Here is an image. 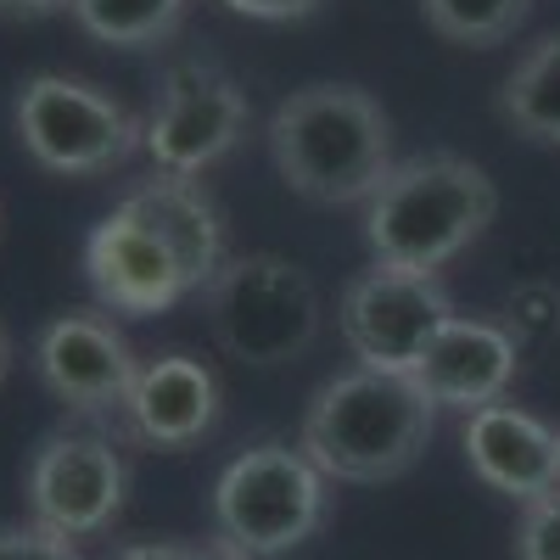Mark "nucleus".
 I'll list each match as a JSON object with an SVG mask.
<instances>
[{
    "mask_svg": "<svg viewBox=\"0 0 560 560\" xmlns=\"http://www.w3.org/2000/svg\"><path fill=\"white\" fill-rule=\"evenodd\" d=\"M12 376V337H7V325H0V387H7Z\"/></svg>",
    "mask_w": 560,
    "mask_h": 560,
    "instance_id": "b1692460",
    "label": "nucleus"
},
{
    "mask_svg": "<svg viewBox=\"0 0 560 560\" xmlns=\"http://www.w3.org/2000/svg\"><path fill=\"white\" fill-rule=\"evenodd\" d=\"M68 0H0V18H51Z\"/></svg>",
    "mask_w": 560,
    "mask_h": 560,
    "instance_id": "5701e85b",
    "label": "nucleus"
},
{
    "mask_svg": "<svg viewBox=\"0 0 560 560\" xmlns=\"http://www.w3.org/2000/svg\"><path fill=\"white\" fill-rule=\"evenodd\" d=\"M34 376L73 415H113L129 404L140 359L107 314L73 308L34 337Z\"/></svg>",
    "mask_w": 560,
    "mask_h": 560,
    "instance_id": "9d476101",
    "label": "nucleus"
},
{
    "mask_svg": "<svg viewBox=\"0 0 560 560\" xmlns=\"http://www.w3.org/2000/svg\"><path fill=\"white\" fill-rule=\"evenodd\" d=\"M269 163L314 208L370 202L393 174V124L359 84H303L269 113Z\"/></svg>",
    "mask_w": 560,
    "mask_h": 560,
    "instance_id": "f257e3e1",
    "label": "nucleus"
},
{
    "mask_svg": "<svg viewBox=\"0 0 560 560\" xmlns=\"http://www.w3.org/2000/svg\"><path fill=\"white\" fill-rule=\"evenodd\" d=\"M465 465L504 499L533 504L560 488V432H549L538 415L516 404H488L477 415H465L459 427Z\"/></svg>",
    "mask_w": 560,
    "mask_h": 560,
    "instance_id": "ddd939ff",
    "label": "nucleus"
},
{
    "mask_svg": "<svg viewBox=\"0 0 560 560\" xmlns=\"http://www.w3.org/2000/svg\"><path fill=\"white\" fill-rule=\"evenodd\" d=\"M202 314L213 342L253 370L292 364L319 342L325 303L314 275L280 253H236L202 287Z\"/></svg>",
    "mask_w": 560,
    "mask_h": 560,
    "instance_id": "20e7f679",
    "label": "nucleus"
},
{
    "mask_svg": "<svg viewBox=\"0 0 560 560\" xmlns=\"http://www.w3.org/2000/svg\"><path fill=\"white\" fill-rule=\"evenodd\" d=\"M23 493H28L34 527L79 544L118 522L124 493H129V465L118 443L102 432H51L28 459Z\"/></svg>",
    "mask_w": 560,
    "mask_h": 560,
    "instance_id": "1a4fd4ad",
    "label": "nucleus"
},
{
    "mask_svg": "<svg viewBox=\"0 0 560 560\" xmlns=\"http://www.w3.org/2000/svg\"><path fill=\"white\" fill-rule=\"evenodd\" d=\"M84 275H90V287H96L102 308L129 314V319L168 314L174 303L191 298V287H185V275L168 258V247L140 219H129L124 208H113L96 230H90Z\"/></svg>",
    "mask_w": 560,
    "mask_h": 560,
    "instance_id": "9b49d317",
    "label": "nucleus"
},
{
    "mask_svg": "<svg viewBox=\"0 0 560 560\" xmlns=\"http://www.w3.org/2000/svg\"><path fill=\"white\" fill-rule=\"evenodd\" d=\"M454 319V298L427 275H404L387 264L359 269L342 298H337V325L342 342L364 370H387V376H415L438 331Z\"/></svg>",
    "mask_w": 560,
    "mask_h": 560,
    "instance_id": "0eeeda50",
    "label": "nucleus"
},
{
    "mask_svg": "<svg viewBox=\"0 0 560 560\" xmlns=\"http://www.w3.org/2000/svg\"><path fill=\"white\" fill-rule=\"evenodd\" d=\"M331 516V482L292 443H258L236 454L213 482L219 544L242 560H275L308 544Z\"/></svg>",
    "mask_w": 560,
    "mask_h": 560,
    "instance_id": "39448f33",
    "label": "nucleus"
},
{
    "mask_svg": "<svg viewBox=\"0 0 560 560\" xmlns=\"http://www.w3.org/2000/svg\"><path fill=\"white\" fill-rule=\"evenodd\" d=\"M113 560H242V555L213 538V544H124Z\"/></svg>",
    "mask_w": 560,
    "mask_h": 560,
    "instance_id": "412c9836",
    "label": "nucleus"
},
{
    "mask_svg": "<svg viewBox=\"0 0 560 560\" xmlns=\"http://www.w3.org/2000/svg\"><path fill=\"white\" fill-rule=\"evenodd\" d=\"M432 427L438 409L415 376L359 364L308 398L298 448L319 465L325 482H393L427 454Z\"/></svg>",
    "mask_w": 560,
    "mask_h": 560,
    "instance_id": "7ed1b4c3",
    "label": "nucleus"
},
{
    "mask_svg": "<svg viewBox=\"0 0 560 560\" xmlns=\"http://www.w3.org/2000/svg\"><path fill=\"white\" fill-rule=\"evenodd\" d=\"M124 420L140 443L152 448H191L213 432L219 420V382L213 370L191 353H158L140 364L129 387Z\"/></svg>",
    "mask_w": 560,
    "mask_h": 560,
    "instance_id": "2eb2a0df",
    "label": "nucleus"
},
{
    "mask_svg": "<svg viewBox=\"0 0 560 560\" xmlns=\"http://www.w3.org/2000/svg\"><path fill=\"white\" fill-rule=\"evenodd\" d=\"M12 124L23 152L62 179H96L124 168L140 140H147V124H140L124 102H113L107 90L68 79V73H34L18 84L12 102Z\"/></svg>",
    "mask_w": 560,
    "mask_h": 560,
    "instance_id": "423d86ee",
    "label": "nucleus"
},
{
    "mask_svg": "<svg viewBox=\"0 0 560 560\" xmlns=\"http://www.w3.org/2000/svg\"><path fill=\"white\" fill-rule=\"evenodd\" d=\"M499 118L538 147H560V28L533 39L516 57V68L504 73Z\"/></svg>",
    "mask_w": 560,
    "mask_h": 560,
    "instance_id": "dca6fc26",
    "label": "nucleus"
},
{
    "mask_svg": "<svg viewBox=\"0 0 560 560\" xmlns=\"http://www.w3.org/2000/svg\"><path fill=\"white\" fill-rule=\"evenodd\" d=\"M0 560H84V555L34 522H0Z\"/></svg>",
    "mask_w": 560,
    "mask_h": 560,
    "instance_id": "aec40b11",
    "label": "nucleus"
},
{
    "mask_svg": "<svg viewBox=\"0 0 560 560\" xmlns=\"http://www.w3.org/2000/svg\"><path fill=\"white\" fill-rule=\"evenodd\" d=\"M118 208L152 230V236L168 247V258L179 264L191 298H202V287L230 258L224 253V219H219V208H213V197L202 191V185L185 179V174H152V179H140Z\"/></svg>",
    "mask_w": 560,
    "mask_h": 560,
    "instance_id": "4468645a",
    "label": "nucleus"
},
{
    "mask_svg": "<svg viewBox=\"0 0 560 560\" xmlns=\"http://www.w3.org/2000/svg\"><path fill=\"white\" fill-rule=\"evenodd\" d=\"M219 7L242 12V18H258V23H298V18L319 12V0H219Z\"/></svg>",
    "mask_w": 560,
    "mask_h": 560,
    "instance_id": "4be33fe9",
    "label": "nucleus"
},
{
    "mask_svg": "<svg viewBox=\"0 0 560 560\" xmlns=\"http://www.w3.org/2000/svg\"><path fill=\"white\" fill-rule=\"evenodd\" d=\"M499 213V191L482 163L459 152H420L393 163V174L364 202V242L370 258L438 280Z\"/></svg>",
    "mask_w": 560,
    "mask_h": 560,
    "instance_id": "f03ea898",
    "label": "nucleus"
},
{
    "mask_svg": "<svg viewBox=\"0 0 560 560\" xmlns=\"http://www.w3.org/2000/svg\"><path fill=\"white\" fill-rule=\"evenodd\" d=\"M516 560H560V488L533 499V504H522Z\"/></svg>",
    "mask_w": 560,
    "mask_h": 560,
    "instance_id": "6ab92c4d",
    "label": "nucleus"
},
{
    "mask_svg": "<svg viewBox=\"0 0 560 560\" xmlns=\"http://www.w3.org/2000/svg\"><path fill=\"white\" fill-rule=\"evenodd\" d=\"M516 370H522V342L510 325L454 314L427 348V359L415 364V387L432 398V409L477 415L488 404H504Z\"/></svg>",
    "mask_w": 560,
    "mask_h": 560,
    "instance_id": "f8f14e48",
    "label": "nucleus"
},
{
    "mask_svg": "<svg viewBox=\"0 0 560 560\" xmlns=\"http://www.w3.org/2000/svg\"><path fill=\"white\" fill-rule=\"evenodd\" d=\"M68 12L90 39L113 51H152L179 34L191 0H68Z\"/></svg>",
    "mask_w": 560,
    "mask_h": 560,
    "instance_id": "f3484780",
    "label": "nucleus"
},
{
    "mask_svg": "<svg viewBox=\"0 0 560 560\" xmlns=\"http://www.w3.org/2000/svg\"><path fill=\"white\" fill-rule=\"evenodd\" d=\"M253 124L247 90L213 62H174L158 79V107L147 118V158L158 174H185L197 179L202 168L224 163L242 147V135Z\"/></svg>",
    "mask_w": 560,
    "mask_h": 560,
    "instance_id": "6e6552de",
    "label": "nucleus"
},
{
    "mask_svg": "<svg viewBox=\"0 0 560 560\" xmlns=\"http://www.w3.org/2000/svg\"><path fill=\"white\" fill-rule=\"evenodd\" d=\"M420 12H427V28L448 45H471V51H488V45L510 39L533 0H420Z\"/></svg>",
    "mask_w": 560,
    "mask_h": 560,
    "instance_id": "a211bd4d",
    "label": "nucleus"
}]
</instances>
